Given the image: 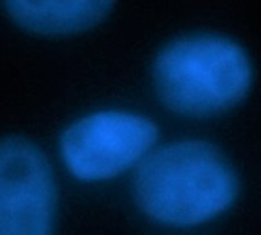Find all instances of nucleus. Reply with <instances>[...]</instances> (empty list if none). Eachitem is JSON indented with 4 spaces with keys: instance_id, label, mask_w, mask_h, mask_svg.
<instances>
[{
    "instance_id": "1",
    "label": "nucleus",
    "mask_w": 261,
    "mask_h": 235,
    "mask_svg": "<svg viewBox=\"0 0 261 235\" xmlns=\"http://www.w3.org/2000/svg\"><path fill=\"white\" fill-rule=\"evenodd\" d=\"M132 194L139 211L170 228H194L228 213L240 179L216 145L184 139L154 148L136 168Z\"/></svg>"
},
{
    "instance_id": "2",
    "label": "nucleus",
    "mask_w": 261,
    "mask_h": 235,
    "mask_svg": "<svg viewBox=\"0 0 261 235\" xmlns=\"http://www.w3.org/2000/svg\"><path fill=\"white\" fill-rule=\"evenodd\" d=\"M254 69L234 40L197 34L168 43L156 57L153 81L158 98L173 113L210 118L239 106L249 93Z\"/></svg>"
},
{
    "instance_id": "3",
    "label": "nucleus",
    "mask_w": 261,
    "mask_h": 235,
    "mask_svg": "<svg viewBox=\"0 0 261 235\" xmlns=\"http://www.w3.org/2000/svg\"><path fill=\"white\" fill-rule=\"evenodd\" d=\"M159 138L156 124L125 110H99L67 125L58 141L64 170L81 184H102L135 170Z\"/></svg>"
},
{
    "instance_id": "4",
    "label": "nucleus",
    "mask_w": 261,
    "mask_h": 235,
    "mask_svg": "<svg viewBox=\"0 0 261 235\" xmlns=\"http://www.w3.org/2000/svg\"><path fill=\"white\" fill-rule=\"evenodd\" d=\"M55 170L31 139H0V235H57Z\"/></svg>"
},
{
    "instance_id": "5",
    "label": "nucleus",
    "mask_w": 261,
    "mask_h": 235,
    "mask_svg": "<svg viewBox=\"0 0 261 235\" xmlns=\"http://www.w3.org/2000/svg\"><path fill=\"white\" fill-rule=\"evenodd\" d=\"M11 18L41 35H70L99 24L115 0H2Z\"/></svg>"
}]
</instances>
